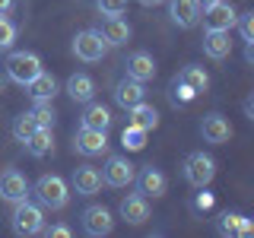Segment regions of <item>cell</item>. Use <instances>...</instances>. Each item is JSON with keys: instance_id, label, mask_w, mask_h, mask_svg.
Segmentation results:
<instances>
[{"instance_id": "6da1fadb", "label": "cell", "mask_w": 254, "mask_h": 238, "mask_svg": "<svg viewBox=\"0 0 254 238\" xmlns=\"http://www.w3.org/2000/svg\"><path fill=\"white\" fill-rule=\"evenodd\" d=\"M10 226L16 235H38L45 229V206L42 203H32L29 197L19 203H13V216Z\"/></svg>"}, {"instance_id": "7a4b0ae2", "label": "cell", "mask_w": 254, "mask_h": 238, "mask_svg": "<svg viewBox=\"0 0 254 238\" xmlns=\"http://www.w3.org/2000/svg\"><path fill=\"white\" fill-rule=\"evenodd\" d=\"M32 194L38 197V203H42L45 210H64L67 200H70V187L61 175H42V178L35 181V187H32Z\"/></svg>"}, {"instance_id": "3957f363", "label": "cell", "mask_w": 254, "mask_h": 238, "mask_svg": "<svg viewBox=\"0 0 254 238\" xmlns=\"http://www.w3.org/2000/svg\"><path fill=\"white\" fill-rule=\"evenodd\" d=\"M108 54V42L99 35V29H83L73 38V58L83 63H95Z\"/></svg>"}, {"instance_id": "277c9868", "label": "cell", "mask_w": 254, "mask_h": 238, "mask_svg": "<svg viewBox=\"0 0 254 238\" xmlns=\"http://www.w3.org/2000/svg\"><path fill=\"white\" fill-rule=\"evenodd\" d=\"M200 19H203V29L206 32H210V29L229 32V29L235 26L238 13H235V6L229 3V0H210V3L200 6Z\"/></svg>"}, {"instance_id": "5b68a950", "label": "cell", "mask_w": 254, "mask_h": 238, "mask_svg": "<svg viewBox=\"0 0 254 238\" xmlns=\"http://www.w3.org/2000/svg\"><path fill=\"white\" fill-rule=\"evenodd\" d=\"M38 70H42V58H38L35 51H13L10 58H6V76L19 86H26Z\"/></svg>"}, {"instance_id": "8992f818", "label": "cell", "mask_w": 254, "mask_h": 238, "mask_svg": "<svg viewBox=\"0 0 254 238\" xmlns=\"http://www.w3.org/2000/svg\"><path fill=\"white\" fill-rule=\"evenodd\" d=\"M213 178H216V162H213V156L190 153L185 159V181L190 187H206Z\"/></svg>"}, {"instance_id": "52a82bcc", "label": "cell", "mask_w": 254, "mask_h": 238, "mask_svg": "<svg viewBox=\"0 0 254 238\" xmlns=\"http://www.w3.org/2000/svg\"><path fill=\"white\" fill-rule=\"evenodd\" d=\"M73 153L79 156H102L108 153V130H92V127H83L73 133Z\"/></svg>"}, {"instance_id": "ba28073f", "label": "cell", "mask_w": 254, "mask_h": 238, "mask_svg": "<svg viewBox=\"0 0 254 238\" xmlns=\"http://www.w3.org/2000/svg\"><path fill=\"white\" fill-rule=\"evenodd\" d=\"M133 175H137V169L130 165V159H127V156H108L105 169H102V184H108V187H127V184H133Z\"/></svg>"}, {"instance_id": "9c48e42d", "label": "cell", "mask_w": 254, "mask_h": 238, "mask_svg": "<svg viewBox=\"0 0 254 238\" xmlns=\"http://www.w3.org/2000/svg\"><path fill=\"white\" fill-rule=\"evenodd\" d=\"M111 229H115V216H111L108 206L92 203V206H86V210H83V232L86 235L102 238V235H108Z\"/></svg>"}, {"instance_id": "30bf717a", "label": "cell", "mask_w": 254, "mask_h": 238, "mask_svg": "<svg viewBox=\"0 0 254 238\" xmlns=\"http://www.w3.org/2000/svg\"><path fill=\"white\" fill-rule=\"evenodd\" d=\"M133 184H137V194L143 197H162L165 187H169V178L162 175V169H156V165H143V169L133 175Z\"/></svg>"}, {"instance_id": "8fae6325", "label": "cell", "mask_w": 254, "mask_h": 238, "mask_svg": "<svg viewBox=\"0 0 254 238\" xmlns=\"http://www.w3.org/2000/svg\"><path fill=\"white\" fill-rule=\"evenodd\" d=\"M29 194H32V187H29V181H26V175H22V172L6 169L3 175H0V200L19 203V200H26Z\"/></svg>"}, {"instance_id": "7c38bea8", "label": "cell", "mask_w": 254, "mask_h": 238, "mask_svg": "<svg viewBox=\"0 0 254 238\" xmlns=\"http://www.w3.org/2000/svg\"><path fill=\"white\" fill-rule=\"evenodd\" d=\"M200 133H203L206 143L222 146V143H229V137H232V124H229V118H222L219 111H210V115H203V121H200Z\"/></svg>"}, {"instance_id": "4fadbf2b", "label": "cell", "mask_w": 254, "mask_h": 238, "mask_svg": "<svg viewBox=\"0 0 254 238\" xmlns=\"http://www.w3.org/2000/svg\"><path fill=\"white\" fill-rule=\"evenodd\" d=\"M169 16L178 29H194L200 22V0H169Z\"/></svg>"}, {"instance_id": "5bb4252c", "label": "cell", "mask_w": 254, "mask_h": 238, "mask_svg": "<svg viewBox=\"0 0 254 238\" xmlns=\"http://www.w3.org/2000/svg\"><path fill=\"white\" fill-rule=\"evenodd\" d=\"M118 213H121V219L127 226H143V222L149 219V197L143 194H127L121 206H118Z\"/></svg>"}, {"instance_id": "9a60e30c", "label": "cell", "mask_w": 254, "mask_h": 238, "mask_svg": "<svg viewBox=\"0 0 254 238\" xmlns=\"http://www.w3.org/2000/svg\"><path fill=\"white\" fill-rule=\"evenodd\" d=\"M146 99V83H140V79H133V76H124L121 83L115 86V105L118 108H133L137 102Z\"/></svg>"}, {"instance_id": "2e32d148", "label": "cell", "mask_w": 254, "mask_h": 238, "mask_svg": "<svg viewBox=\"0 0 254 238\" xmlns=\"http://www.w3.org/2000/svg\"><path fill=\"white\" fill-rule=\"evenodd\" d=\"M73 190L79 197H95L102 190V172L99 169H92V165H79V169L73 172Z\"/></svg>"}, {"instance_id": "e0dca14e", "label": "cell", "mask_w": 254, "mask_h": 238, "mask_svg": "<svg viewBox=\"0 0 254 238\" xmlns=\"http://www.w3.org/2000/svg\"><path fill=\"white\" fill-rule=\"evenodd\" d=\"M99 35L108 42V48H121V45L130 42V22H124L121 16H105Z\"/></svg>"}, {"instance_id": "ac0fdd59", "label": "cell", "mask_w": 254, "mask_h": 238, "mask_svg": "<svg viewBox=\"0 0 254 238\" xmlns=\"http://www.w3.org/2000/svg\"><path fill=\"white\" fill-rule=\"evenodd\" d=\"M127 76L140 79V83H149V79H156V60L149 51H133L130 58H127Z\"/></svg>"}, {"instance_id": "d6986e66", "label": "cell", "mask_w": 254, "mask_h": 238, "mask_svg": "<svg viewBox=\"0 0 254 238\" xmlns=\"http://www.w3.org/2000/svg\"><path fill=\"white\" fill-rule=\"evenodd\" d=\"M26 89L32 95V102H51L54 95H58V79L51 73H45V70H38V73L26 83Z\"/></svg>"}, {"instance_id": "ffe728a7", "label": "cell", "mask_w": 254, "mask_h": 238, "mask_svg": "<svg viewBox=\"0 0 254 238\" xmlns=\"http://www.w3.org/2000/svg\"><path fill=\"white\" fill-rule=\"evenodd\" d=\"M67 95L76 102V105H86V102L95 99V79L89 73H73L67 79Z\"/></svg>"}, {"instance_id": "44dd1931", "label": "cell", "mask_w": 254, "mask_h": 238, "mask_svg": "<svg viewBox=\"0 0 254 238\" xmlns=\"http://www.w3.org/2000/svg\"><path fill=\"white\" fill-rule=\"evenodd\" d=\"M22 146H26V153H29L32 159H45V156L54 149V133H51V127H35Z\"/></svg>"}, {"instance_id": "7402d4cb", "label": "cell", "mask_w": 254, "mask_h": 238, "mask_svg": "<svg viewBox=\"0 0 254 238\" xmlns=\"http://www.w3.org/2000/svg\"><path fill=\"white\" fill-rule=\"evenodd\" d=\"M219 232L222 235L248 238V235H254V219L242 216V213H222V216H219Z\"/></svg>"}, {"instance_id": "603a6c76", "label": "cell", "mask_w": 254, "mask_h": 238, "mask_svg": "<svg viewBox=\"0 0 254 238\" xmlns=\"http://www.w3.org/2000/svg\"><path fill=\"white\" fill-rule=\"evenodd\" d=\"M229 51H232V42H229V32H216V29L203 32V54H206V58H213V60H222V58H229Z\"/></svg>"}, {"instance_id": "cb8c5ba5", "label": "cell", "mask_w": 254, "mask_h": 238, "mask_svg": "<svg viewBox=\"0 0 254 238\" xmlns=\"http://www.w3.org/2000/svg\"><path fill=\"white\" fill-rule=\"evenodd\" d=\"M83 127H92V130H108L111 127V111L102 105V102H86V111L79 118Z\"/></svg>"}, {"instance_id": "d4e9b609", "label": "cell", "mask_w": 254, "mask_h": 238, "mask_svg": "<svg viewBox=\"0 0 254 238\" xmlns=\"http://www.w3.org/2000/svg\"><path fill=\"white\" fill-rule=\"evenodd\" d=\"M127 115H130V124H137V127H143V130H156L159 127V111L153 108V105H146V99L143 102H137L133 108H127Z\"/></svg>"}, {"instance_id": "484cf974", "label": "cell", "mask_w": 254, "mask_h": 238, "mask_svg": "<svg viewBox=\"0 0 254 238\" xmlns=\"http://www.w3.org/2000/svg\"><path fill=\"white\" fill-rule=\"evenodd\" d=\"M181 79H185V83L190 86V89H194L197 95H200V92H206V89H210V73H206V70L203 67H197V63H188V67L185 70H181V73H178Z\"/></svg>"}, {"instance_id": "4316f807", "label": "cell", "mask_w": 254, "mask_h": 238, "mask_svg": "<svg viewBox=\"0 0 254 238\" xmlns=\"http://www.w3.org/2000/svg\"><path fill=\"white\" fill-rule=\"evenodd\" d=\"M194 99H197V92L190 89V86H188L181 76H175L172 83H169V102H172L175 108H178V105H190Z\"/></svg>"}, {"instance_id": "83f0119b", "label": "cell", "mask_w": 254, "mask_h": 238, "mask_svg": "<svg viewBox=\"0 0 254 238\" xmlns=\"http://www.w3.org/2000/svg\"><path fill=\"white\" fill-rule=\"evenodd\" d=\"M121 146H124V149H130V153H140V149L146 146V130L127 121V127L121 130Z\"/></svg>"}, {"instance_id": "f1b7e54d", "label": "cell", "mask_w": 254, "mask_h": 238, "mask_svg": "<svg viewBox=\"0 0 254 238\" xmlns=\"http://www.w3.org/2000/svg\"><path fill=\"white\" fill-rule=\"evenodd\" d=\"M29 115L35 118L38 127H54V121H58V115H54V105H51V102H35V108H32Z\"/></svg>"}, {"instance_id": "f546056e", "label": "cell", "mask_w": 254, "mask_h": 238, "mask_svg": "<svg viewBox=\"0 0 254 238\" xmlns=\"http://www.w3.org/2000/svg\"><path fill=\"white\" fill-rule=\"evenodd\" d=\"M35 127H38V124H35V118H32L29 111H26V115H19V118L13 121V137L19 140V143H26V140H29V133L35 130Z\"/></svg>"}, {"instance_id": "4dcf8cb0", "label": "cell", "mask_w": 254, "mask_h": 238, "mask_svg": "<svg viewBox=\"0 0 254 238\" xmlns=\"http://www.w3.org/2000/svg\"><path fill=\"white\" fill-rule=\"evenodd\" d=\"M235 26L238 32H242V42L245 45H254V13H238V19H235Z\"/></svg>"}, {"instance_id": "1f68e13d", "label": "cell", "mask_w": 254, "mask_h": 238, "mask_svg": "<svg viewBox=\"0 0 254 238\" xmlns=\"http://www.w3.org/2000/svg\"><path fill=\"white\" fill-rule=\"evenodd\" d=\"M13 42H16V26L6 16H0V51H10Z\"/></svg>"}, {"instance_id": "d6a6232c", "label": "cell", "mask_w": 254, "mask_h": 238, "mask_svg": "<svg viewBox=\"0 0 254 238\" xmlns=\"http://www.w3.org/2000/svg\"><path fill=\"white\" fill-rule=\"evenodd\" d=\"M95 10L102 16H121L127 10V0H95Z\"/></svg>"}, {"instance_id": "836d02e7", "label": "cell", "mask_w": 254, "mask_h": 238, "mask_svg": "<svg viewBox=\"0 0 254 238\" xmlns=\"http://www.w3.org/2000/svg\"><path fill=\"white\" fill-rule=\"evenodd\" d=\"M197 190H200V194L194 197V210H197V213H206V210L213 206V194H210L206 187H197Z\"/></svg>"}, {"instance_id": "e575fe53", "label": "cell", "mask_w": 254, "mask_h": 238, "mask_svg": "<svg viewBox=\"0 0 254 238\" xmlns=\"http://www.w3.org/2000/svg\"><path fill=\"white\" fill-rule=\"evenodd\" d=\"M42 232H45L48 238H70V235H73V229L64 226V222H58V226H45Z\"/></svg>"}, {"instance_id": "d590c367", "label": "cell", "mask_w": 254, "mask_h": 238, "mask_svg": "<svg viewBox=\"0 0 254 238\" xmlns=\"http://www.w3.org/2000/svg\"><path fill=\"white\" fill-rule=\"evenodd\" d=\"M245 115L254 121V95H248V99H245Z\"/></svg>"}, {"instance_id": "8d00e7d4", "label": "cell", "mask_w": 254, "mask_h": 238, "mask_svg": "<svg viewBox=\"0 0 254 238\" xmlns=\"http://www.w3.org/2000/svg\"><path fill=\"white\" fill-rule=\"evenodd\" d=\"M10 6H13V0H0V16L10 13Z\"/></svg>"}, {"instance_id": "74e56055", "label": "cell", "mask_w": 254, "mask_h": 238, "mask_svg": "<svg viewBox=\"0 0 254 238\" xmlns=\"http://www.w3.org/2000/svg\"><path fill=\"white\" fill-rule=\"evenodd\" d=\"M140 6H159V3H165V0H137Z\"/></svg>"}, {"instance_id": "f35d334b", "label": "cell", "mask_w": 254, "mask_h": 238, "mask_svg": "<svg viewBox=\"0 0 254 238\" xmlns=\"http://www.w3.org/2000/svg\"><path fill=\"white\" fill-rule=\"evenodd\" d=\"M0 92H3V76H0Z\"/></svg>"}, {"instance_id": "ab89813d", "label": "cell", "mask_w": 254, "mask_h": 238, "mask_svg": "<svg viewBox=\"0 0 254 238\" xmlns=\"http://www.w3.org/2000/svg\"><path fill=\"white\" fill-rule=\"evenodd\" d=\"M200 3H210V0H200Z\"/></svg>"}]
</instances>
